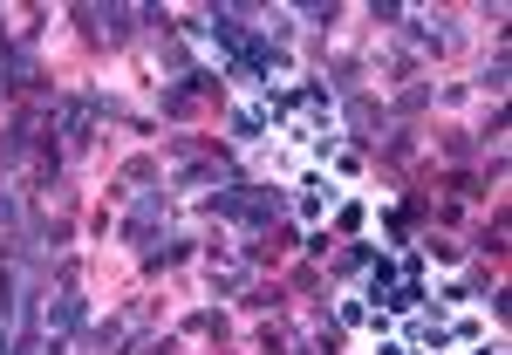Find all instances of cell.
<instances>
[{"instance_id":"obj_1","label":"cell","mask_w":512,"mask_h":355,"mask_svg":"<svg viewBox=\"0 0 512 355\" xmlns=\"http://www.w3.org/2000/svg\"><path fill=\"white\" fill-rule=\"evenodd\" d=\"M212 212L246 219V226H274L280 219V192H260V185H246V192H212Z\"/></svg>"},{"instance_id":"obj_2","label":"cell","mask_w":512,"mask_h":355,"mask_svg":"<svg viewBox=\"0 0 512 355\" xmlns=\"http://www.w3.org/2000/svg\"><path fill=\"white\" fill-rule=\"evenodd\" d=\"M76 21H89L96 41H130V7H76Z\"/></svg>"},{"instance_id":"obj_3","label":"cell","mask_w":512,"mask_h":355,"mask_svg":"<svg viewBox=\"0 0 512 355\" xmlns=\"http://www.w3.org/2000/svg\"><path fill=\"white\" fill-rule=\"evenodd\" d=\"M76 321H82V301H76V294H62V301H55V315H48V328H55V342H62V335H69Z\"/></svg>"}]
</instances>
